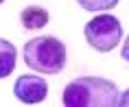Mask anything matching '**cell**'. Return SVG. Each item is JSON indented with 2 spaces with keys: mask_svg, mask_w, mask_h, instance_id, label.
<instances>
[{
  "mask_svg": "<svg viewBox=\"0 0 129 107\" xmlns=\"http://www.w3.org/2000/svg\"><path fill=\"white\" fill-rule=\"evenodd\" d=\"M118 107H129V90L120 94V100H118Z\"/></svg>",
  "mask_w": 129,
  "mask_h": 107,
  "instance_id": "ba28073f",
  "label": "cell"
},
{
  "mask_svg": "<svg viewBox=\"0 0 129 107\" xmlns=\"http://www.w3.org/2000/svg\"><path fill=\"white\" fill-rule=\"evenodd\" d=\"M15 61H18V50L9 40L0 37V79H5L15 70Z\"/></svg>",
  "mask_w": 129,
  "mask_h": 107,
  "instance_id": "8992f818",
  "label": "cell"
},
{
  "mask_svg": "<svg viewBox=\"0 0 129 107\" xmlns=\"http://www.w3.org/2000/svg\"><path fill=\"white\" fill-rule=\"evenodd\" d=\"M61 100L66 107H118L120 92L109 79L79 77L66 85Z\"/></svg>",
  "mask_w": 129,
  "mask_h": 107,
  "instance_id": "6da1fadb",
  "label": "cell"
},
{
  "mask_svg": "<svg viewBox=\"0 0 129 107\" xmlns=\"http://www.w3.org/2000/svg\"><path fill=\"white\" fill-rule=\"evenodd\" d=\"M13 94L24 105H37L46 98L48 83L37 74H22V77H18V81L13 85Z\"/></svg>",
  "mask_w": 129,
  "mask_h": 107,
  "instance_id": "277c9868",
  "label": "cell"
},
{
  "mask_svg": "<svg viewBox=\"0 0 129 107\" xmlns=\"http://www.w3.org/2000/svg\"><path fill=\"white\" fill-rule=\"evenodd\" d=\"M24 63L42 74H59L66 66V46L53 35H40L28 40L22 48Z\"/></svg>",
  "mask_w": 129,
  "mask_h": 107,
  "instance_id": "7a4b0ae2",
  "label": "cell"
},
{
  "mask_svg": "<svg viewBox=\"0 0 129 107\" xmlns=\"http://www.w3.org/2000/svg\"><path fill=\"white\" fill-rule=\"evenodd\" d=\"M2 2H5V0H0V5H2Z\"/></svg>",
  "mask_w": 129,
  "mask_h": 107,
  "instance_id": "30bf717a",
  "label": "cell"
},
{
  "mask_svg": "<svg viewBox=\"0 0 129 107\" xmlns=\"http://www.w3.org/2000/svg\"><path fill=\"white\" fill-rule=\"evenodd\" d=\"M85 40L94 50L109 53L114 50L122 40V24L116 15H96L83 28Z\"/></svg>",
  "mask_w": 129,
  "mask_h": 107,
  "instance_id": "3957f363",
  "label": "cell"
},
{
  "mask_svg": "<svg viewBox=\"0 0 129 107\" xmlns=\"http://www.w3.org/2000/svg\"><path fill=\"white\" fill-rule=\"evenodd\" d=\"M48 20H50L48 11L42 9V7H37V5L24 7L20 11V22H22V26L28 28V31H40V28H44L48 24Z\"/></svg>",
  "mask_w": 129,
  "mask_h": 107,
  "instance_id": "5b68a950",
  "label": "cell"
},
{
  "mask_svg": "<svg viewBox=\"0 0 129 107\" xmlns=\"http://www.w3.org/2000/svg\"><path fill=\"white\" fill-rule=\"evenodd\" d=\"M120 57H122V59H125V61H129V35H127V40H125V44H122Z\"/></svg>",
  "mask_w": 129,
  "mask_h": 107,
  "instance_id": "9c48e42d",
  "label": "cell"
},
{
  "mask_svg": "<svg viewBox=\"0 0 129 107\" xmlns=\"http://www.w3.org/2000/svg\"><path fill=\"white\" fill-rule=\"evenodd\" d=\"M81 9L85 11H92V13H99V11H109V9H114L120 0H77Z\"/></svg>",
  "mask_w": 129,
  "mask_h": 107,
  "instance_id": "52a82bcc",
  "label": "cell"
}]
</instances>
